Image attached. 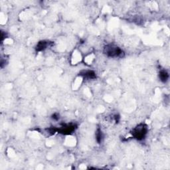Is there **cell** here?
Returning a JSON list of instances; mask_svg holds the SVG:
<instances>
[{
  "label": "cell",
  "mask_w": 170,
  "mask_h": 170,
  "mask_svg": "<svg viewBox=\"0 0 170 170\" xmlns=\"http://www.w3.org/2000/svg\"><path fill=\"white\" fill-rule=\"evenodd\" d=\"M104 53L106 56L112 58L122 57L124 55V53L120 47L114 45H107L104 48Z\"/></svg>",
  "instance_id": "cell-1"
},
{
  "label": "cell",
  "mask_w": 170,
  "mask_h": 170,
  "mask_svg": "<svg viewBox=\"0 0 170 170\" xmlns=\"http://www.w3.org/2000/svg\"><path fill=\"white\" fill-rule=\"evenodd\" d=\"M148 132V127L146 124H139L132 131V136L135 139L138 140H142Z\"/></svg>",
  "instance_id": "cell-2"
},
{
  "label": "cell",
  "mask_w": 170,
  "mask_h": 170,
  "mask_svg": "<svg viewBox=\"0 0 170 170\" xmlns=\"http://www.w3.org/2000/svg\"><path fill=\"white\" fill-rule=\"evenodd\" d=\"M76 129V126L73 124L64 125L58 130V132L62 134H70Z\"/></svg>",
  "instance_id": "cell-3"
},
{
  "label": "cell",
  "mask_w": 170,
  "mask_h": 170,
  "mask_svg": "<svg viewBox=\"0 0 170 170\" xmlns=\"http://www.w3.org/2000/svg\"><path fill=\"white\" fill-rule=\"evenodd\" d=\"M79 74L87 79H94L96 78V74L92 71H83Z\"/></svg>",
  "instance_id": "cell-4"
},
{
  "label": "cell",
  "mask_w": 170,
  "mask_h": 170,
  "mask_svg": "<svg viewBox=\"0 0 170 170\" xmlns=\"http://www.w3.org/2000/svg\"><path fill=\"white\" fill-rule=\"evenodd\" d=\"M50 43H49V41H39L37 45L36 46V49L37 51H42V50H44L45 49H46L47 47H49V44Z\"/></svg>",
  "instance_id": "cell-5"
},
{
  "label": "cell",
  "mask_w": 170,
  "mask_h": 170,
  "mask_svg": "<svg viewBox=\"0 0 170 170\" xmlns=\"http://www.w3.org/2000/svg\"><path fill=\"white\" fill-rule=\"evenodd\" d=\"M159 78L162 82H166L169 79V74L165 70H162L159 73Z\"/></svg>",
  "instance_id": "cell-6"
},
{
  "label": "cell",
  "mask_w": 170,
  "mask_h": 170,
  "mask_svg": "<svg viewBox=\"0 0 170 170\" xmlns=\"http://www.w3.org/2000/svg\"><path fill=\"white\" fill-rule=\"evenodd\" d=\"M102 138H103V136H102V131H101V130L98 128L96 132V139H97V142L100 143L101 142H102Z\"/></svg>",
  "instance_id": "cell-7"
},
{
  "label": "cell",
  "mask_w": 170,
  "mask_h": 170,
  "mask_svg": "<svg viewBox=\"0 0 170 170\" xmlns=\"http://www.w3.org/2000/svg\"><path fill=\"white\" fill-rule=\"evenodd\" d=\"M52 118L53 120H58L59 119V115L58 114H56V113H55V114H53L52 116Z\"/></svg>",
  "instance_id": "cell-8"
}]
</instances>
